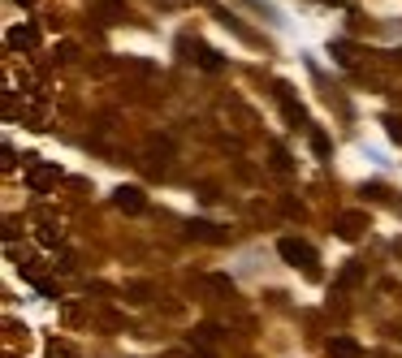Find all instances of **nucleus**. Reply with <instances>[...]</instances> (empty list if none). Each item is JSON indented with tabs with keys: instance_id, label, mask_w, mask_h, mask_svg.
Wrapping results in <instances>:
<instances>
[{
	"instance_id": "nucleus-21",
	"label": "nucleus",
	"mask_w": 402,
	"mask_h": 358,
	"mask_svg": "<svg viewBox=\"0 0 402 358\" xmlns=\"http://www.w3.org/2000/svg\"><path fill=\"white\" fill-rule=\"evenodd\" d=\"M125 294H130V302H148V294H152V289H148V285H130Z\"/></svg>"
},
{
	"instance_id": "nucleus-22",
	"label": "nucleus",
	"mask_w": 402,
	"mask_h": 358,
	"mask_svg": "<svg viewBox=\"0 0 402 358\" xmlns=\"http://www.w3.org/2000/svg\"><path fill=\"white\" fill-rule=\"evenodd\" d=\"M100 324H104V328H121L125 319H121V315H112V311H104V315H100Z\"/></svg>"
},
{
	"instance_id": "nucleus-23",
	"label": "nucleus",
	"mask_w": 402,
	"mask_h": 358,
	"mask_svg": "<svg viewBox=\"0 0 402 358\" xmlns=\"http://www.w3.org/2000/svg\"><path fill=\"white\" fill-rule=\"evenodd\" d=\"M190 358H217V354H208V350H190Z\"/></svg>"
},
{
	"instance_id": "nucleus-17",
	"label": "nucleus",
	"mask_w": 402,
	"mask_h": 358,
	"mask_svg": "<svg viewBox=\"0 0 402 358\" xmlns=\"http://www.w3.org/2000/svg\"><path fill=\"white\" fill-rule=\"evenodd\" d=\"M39 242H43V246H57V242H61V229H57V224H43V229H39Z\"/></svg>"
},
{
	"instance_id": "nucleus-13",
	"label": "nucleus",
	"mask_w": 402,
	"mask_h": 358,
	"mask_svg": "<svg viewBox=\"0 0 402 358\" xmlns=\"http://www.w3.org/2000/svg\"><path fill=\"white\" fill-rule=\"evenodd\" d=\"M48 358H78V350L70 341H48Z\"/></svg>"
},
{
	"instance_id": "nucleus-12",
	"label": "nucleus",
	"mask_w": 402,
	"mask_h": 358,
	"mask_svg": "<svg viewBox=\"0 0 402 358\" xmlns=\"http://www.w3.org/2000/svg\"><path fill=\"white\" fill-rule=\"evenodd\" d=\"M203 285L212 289V294H221V298H234V281H230V276H208Z\"/></svg>"
},
{
	"instance_id": "nucleus-2",
	"label": "nucleus",
	"mask_w": 402,
	"mask_h": 358,
	"mask_svg": "<svg viewBox=\"0 0 402 358\" xmlns=\"http://www.w3.org/2000/svg\"><path fill=\"white\" fill-rule=\"evenodd\" d=\"M57 177H61V165H30L26 169V186L35 194H43L48 186H57Z\"/></svg>"
},
{
	"instance_id": "nucleus-11",
	"label": "nucleus",
	"mask_w": 402,
	"mask_h": 358,
	"mask_svg": "<svg viewBox=\"0 0 402 358\" xmlns=\"http://www.w3.org/2000/svg\"><path fill=\"white\" fill-rule=\"evenodd\" d=\"M190 238H203V242H225L230 233H221L217 224H208V220H190Z\"/></svg>"
},
{
	"instance_id": "nucleus-6",
	"label": "nucleus",
	"mask_w": 402,
	"mask_h": 358,
	"mask_svg": "<svg viewBox=\"0 0 402 358\" xmlns=\"http://www.w3.org/2000/svg\"><path fill=\"white\" fill-rule=\"evenodd\" d=\"M277 100H281V112H285V121H290L294 129L299 125H308V112H303V104H294V95H290V87H277Z\"/></svg>"
},
{
	"instance_id": "nucleus-18",
	"label": "nucleus",
	"mask_w": 402,
	"mask_h": 358,
	"mask_svg": "<svg viewBox=\"0 0 402 358\" xmlns=\"http://www.w3.org/2000/svg\"><path fill=\"white\" fill-rule=\"evenodd\" d=\"M312 151H316V156H329V134H320V129H312Z\"/></svg>"
},
{
	"instance_id": "nucleus-8",
	"label": "nucleus",
	"mask_w": 402,
	"mask_h": 358,
	"mask_svg": "<svg viewBox=\"0 0 402 358\" xmlns=\"http://www.w3.org/2000/svg\"><path fill=\"white\" fill-rule=\"evenodd\" d=\"M325 350H329V358H359V354H363L355 337H333Z\"/></svg>"
},
{
	"instance_id": "nucleus-25",
	"label": "nucleus",
	"mask_w": 402,
	"mask_h": 358,
	"mask_svg": "<svg viewBox=\"0 0 402 358\" xmlns=\"http://www.w3.org/2000/svg\"><path fill=\"white\" fill-rule=\"evenodd\" d=\"M22 5H30V0H22Z\"/></svg>"
},
{
	"instance_id": "nucleus-7",
	"label": "nucleus",
	"mask_w": 402,
	"mask_h": 358,
	"mask_svg": "<svg viewBox=\"0 0 402 358\" xmlns=\"http://www.w3.org/2000/svg\"><path fill=\"white\" fill-rule=\"evenodd\" d=\"M112 203H117L121 211H143V207H148V199H143L139 186H117V190H112Z\"/></svg>"
},
{
	"instance_id": "nucleus-3",
	"label": "nucleus",
	"mask_w": 402,
	"mask_h": 358,
	"mask_svg": "<svg viewBox=\"0 0 402 358\" xmlns=\"http://www.w3.org/2000/svg\"><path fill=\"white\" fill-rule=\"evenodd\" d=\"M95 18L104 26H121L130 18V9H125V0H95Z\"/></svg>"
},
{
	"instance_id": "nucleus-1",
	"label": "nucleus",
	"mask_w": 402,
	"mask_h": 358,
	"mask_svg": "<svg viewBox=\"0 0 402 358\" xmlns=\"http://www.w3.org/2000/svg\"><path fill=\"white\" fill-rule=\"evenodd\" d=\"M277 255H281L290 268H303L308 276H320V268H316L320 259H316V251H312L303 238H281V242H277Z\"/></svg>"
},
{
	"instance_id": "nucleus-15",
	"label": "nucleus",
	"mask_w": 402,
	"mask_h": 358,
	"mask_svg": "<svg viewBox=\"0 0 402 358\" xmlns=\"http://www.w3.org/2000/svg\"><path fill=\"white\" fill-rule=\"evenodd\" d=\"M217 337H221L217 324H199V328H195V346H208V341H217Z\"/></svg>"
},
{
	"instance_id": "nucleus-16",
	"label": "nucleus",
	"mask_w": 402,
	"mask_h": 358,
	"mask_svg": "<svg viewBox=\"0 0 402 358\" xmlns=\"http://www.w3.org/2000/svg\"><path fill=\"white\" fill-rule=\"evenodd\" d=\"M385 134H390L394 143H402V117H394V112H390V117H385Z\"/></svg>"
},
{
	"instance_id": "nucleus-5",
	"label": "nucleus",
	"mask_w": 402,
	"mask_h": 358,
	"mask_svg": "<svg viewBox=\"0 0 402 358\" xmlns=\"http://www.w3.org/2000/svg\"><path fill=\"white\" fill-rule=\"evenodd\" d=\"M18 268H22V281H30V285H35V289H39L43 298H61L57 281H48V276L39 272V264H18Z\"/></svg>"
},
{
	"instance_id": "nucleus-24",
	"label": "nucleus",
	"mask_w": 402,
	"mask_h": 358,
	"mask_svg": "<svg viewBox=\"0 0 402 358\" xmlns=\"http://www.w3.org/2000/svg\"><path fill=\"white\" fill-rule=\"evenodd\" d=\"M325 5H350V0H325Z\"/></svg>"
},
{
	"instance_id": "nucleus-19",
	"label": "nucleus",
	"mask_w": 402,
	"mask_h": 358,
	"mask_svg": "<svg viewBox=\"0 0 402 358\" xmlns=\"http://www.w3.org/2000/svg\"><path fill=\"white\" fill-rule=\"evenodd\" d=\"M359 276H363V268H359V264H350V268L342 272V289H346V285H359Z\"/></svg>"
},
{
	"instance_id": "nucleus-4",
	"label": "nucleus",
	"mask_w": 402,
	"mask_h": 358,
	"mask_svg": "<svg viewBox=\"0 0 402 358\" xmlns=\"http://www.w3.org/2000/svg\"><path fill=\"white\" fill-rule=\"evenodd\" d=\"M363 224H368V216H363V211H342L333 229H337V238H342V242H355V238L363 233Z\"/></svg>"
},
{
	"instance_id": "nucleus-20",
	"label": "nucleus",
	"mask_w": 402,
	"mask_h": 358,
	"mask_svg": "<svg viewBox=\"0 0 402 358\" xmlns=\"http://www.w3.org/2000/svg\"><path fill=\"white\" fill-rule=\"evenodd\" d=\"M272 169H277V173H290V156H285L281 147H277V151H272Z\"/></svg>"
},
{
	"instance_id": "nucleus-14",
	"label": "nucleus",
	"mask_w": 402,
	"mask_h": 358,
	"mask_svg": "<svg viewBox=\"0 0 402 358\" xmlns=\"http://www.w3.org/2000/svg\"><path fill=\"white\" fill-rule=\"evenodd\" d=\"M333 56H337V65H355V48H350L346 39H337L333 43Z\"/></svg>"
},
{
	"instance_id": "nucleus-9",
	"label": "nucleus",
	"mask_w": 402,
	"mask_h": 358,
	"mask_svg": "<svg viewBox=\"0 0 402 358\" xmlns=\"http://www.w3.org/2000/svg\"><path fill=\"white\" fill-rule=\"evenodd\" d=\"M35 43H39V30H35V26H13V30H9V48H22V52H30Z\"/></svg>"
},
{
	"instance_id": "nucleus-10",
	"label": "nucleus",
	"mask_w": 402,
	"mask_h": 358,
	"mask_svg": "<svg viewBox=\"0 0 402 358\" xmlns=\"http://www.w3.org/2000/svg\"><path fill=\"white\" fill-rule=\"evenodd\" d=\"M195 61L203 65L208 74H221V70H225V56L217 52V48H208V43H199V56H195Z\"/></svg>"
}]
</instances>
